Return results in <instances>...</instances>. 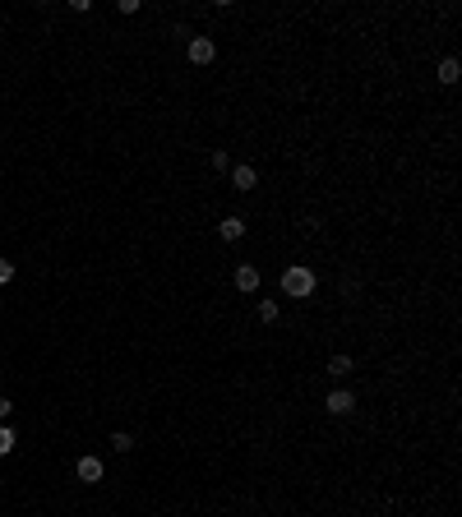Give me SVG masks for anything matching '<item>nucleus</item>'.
<instances>
[{"instance_id": "9", "label": "nucleus", "mask_w": 462, "mask_h": 517, "mask_svg": "<svg viewBox=\"0 0 462 517\" xmlns=\"http://www.w3.org/2000/svg\"><path fill=\"white\" fill-rule=\"evenodd\" d=\"M351 369H356V360H351V356H333V360H328V374H333V379H347Z\"/></svg>"}, {"instance_id": "6", "label": "nucleus", "mask_w": 462, "mask_h": 517, "mask_svg": "<svg viewBox=\"0 0 462 517\" xmlns=\"http://www.w3.org/2000/svg\"><path fill=\"white\" fill-rule=\"evenodd\" d=\"M218 236L227 240V245H236V240L245 236V217H236V213H231V217H222L218 222Z\"/></svg>"}, {"instance_id": "14", "label": "nucleus", "mask_w": 462, "mask_h": 517, "mask_svg": "<svg viewBox=\"0 0 462 517\" xmlns=\"http://www.w3.org/2000/svg\"><path fill=\"white\" fill-rule=\"evenodd\" d=\"M9 282H14V263L0 259V287H9Z\"/></svg>"}, {"instance_id": "7", "label": "nucleus", "mask_w": 462, "mask_h": 517, "mask_svg": "<svg viewBox=\"0 0 462 517\" xmlns=\"http://www.w3.org/2000/svg\"><path fill=\"white\" fill-rule=\"evenodd\" d=\"M439 83L444 88H453L458 79H462V65H458V56H444V61H439V74H435Z\"/></svg>"}, {"instance_id": "8", "label": "nucleus", "mask_w": 462, "mask_h": 517, "mask_svg": "<svg viewBox=\"0 0 462 517\" xmlns=\"http://www.w3.org/2000/svg\"><path fill=\"white\" fill-rule=\"evenodd\" d=\"M231 185H236L241 194H250L254 185H259V175H254V167H231Z\"/></svg>"}, {"instance_id": "13", "label": "nucleus", "mask_w": 462, "mask_h": 517, "mask_svg": "<svg viewBox=\"0 0 462 517\" xmlns=\"http://www.w3.org/2000/svg\"><path fill=\"white\" fill-rule=\"evenodd\" d=\"M213 171H231V158L222 148H213Z\"/></svg>"}, {"instance_id": "2", "label": "nucleus", "mask_w": 462, "mask_h": 517, "mask_svg": "<svg viewBox=\"0 0 462 517\" xmlns=\"http://www.w3.org/2000/svg\"><path fill=\"white\" fill-rule=\"evenodd\" d=\"M323 411L328 416H351L356 411V393H351V388H333V393L323 397Z\"/></svg>"}, {"instance_id": "15", "label": "nucleus", "mask_w": 462, "mask_h": 517, "mask_svg": "<svg viewBox=\"0 0 462 517\" xmlns=\"http://www.w3.org/2000/svg\"><path fill=\"white\" fill-rule=\"evenodd\" d=\"M9 416H14V402H9V397H0V421H9Z\"/></svg>"}, {"instance_id": "4", "label": "nucleus", "mask_w": 462, "mask_h": 517, "mask_svg": "<svg viewBox=\"0 0 462 517\" xmlns=\"http://www.w3.org/2000/svg\"><path fill=\"white\" fill-rule=\"evenodd\" d=\"M231 282H236V291H245V296H254L263 277H259V268H254V263H236V277H231Z\"/></svg>"}, {"instance_id": "5", "label": "nucleus", "mask_w": 462, "mask_h": 517, "mask_svg": "<svg viewBox=\"0 0 462 517\" xmlns=\"http://www.w3.org/2000/svg\"><path fill=\"white\" fill-rule=\"evenodd\" d=\"M74 476H79V481H84V485H97V481H102V457H93V453H88V457H79V462H74Z\"/></svg>"}, {"instance_id": "12", "label": "nucleus", "mask_w": 462, "mask_h": 517, "mask_svg": "<svg viewBox=\"0 0 462 517\" xmlns=\"http://www.w3.org/2000/svg\"><path fill=\"white\" fill-rule=\"evenodd\" d=\"M111 448H116V453H130V448H134V434L116 430V434H111Z\"/></svg>"}, {"instance_id": "11", "label": "nucleus", "mask_w": 462, "mask_h": 517, "mask_svg": "<svg viewBox=\"0 0 462 517\" xmlns=\"http://www.w3.org/2000/svg\"><path fill=\"white\" fill-rule=\"evenodd\" d=\"M14 444H19V434L9 430V425H0V457H9V453H14Z\"/></svg>"}, {"instance_id": "10", "label": "nucleus", "mask_w": 462, "mask_h": 517, "mask_svg": "<svg viewBox=\"0 0 462 517\" xmlns=\"http://www.w3.org/2000/svg\"><path fill=\"white\" fill-rule=\"evenodd\" d=\"M278 319H282L278 300H259V324H278Z\"/></svg>"}, {"instance_id": "1", "label": "nucleus", "mask_w": 462, "mask_h": 517, "mask_svg": "<svg viewBox=\"0 0 462 517\" xmlns=\"http://www.w3.org/2000/svg\"><path fill=\"white\" fill-rule=\"evenodd\" d=\"M314 287H319V277H314L306 263H291V268H282V296L306 300V296H314Z\"/></svg>"}, {"instance_id": "3", "label": "nucleus", "mask_w": 462, "mask_h": 517, "mask_svg": "<svg viewBox=\"0 0 462 517\" xmlns=\"http://www.w3.org/2000/svg\"><path fill=\"white\" fill-rule=\"evenodd\" d=\"M218 61V42L213 37H190V65H213Z\"/></svg>"}]
</instances>
